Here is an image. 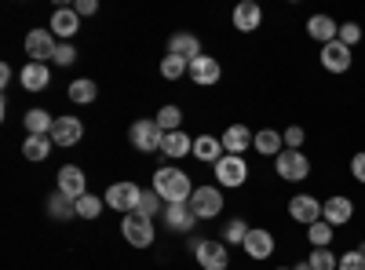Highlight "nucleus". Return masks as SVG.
Returning <instances> with one entry per match:
<instances>
[{
  "instance_id": "f257e3e1",
  "label": "nucleus",
  "mask_w": 365,
  "mask_h": 270,
  "mask_svg": "<svg viewBox=\"0 0 365 270\" xmlns=\"http://www.w3.org/2000/svg\"><path fill=\"white\" fill-rule=\"evenodd\" d=\"M154 190L161 194L165 204H187L194 197V183H190V175L187 172H179V168H158L154 172Z\"/></svg>"
},
{
  "instance_id": "f03ea898",
  "label": "nucleus",
  "mask_w": 365,
  "mask_h": 270,
  "mask_svg": "<svg viewBox=\"0 0 365 270\" xmlns=\"http://www.w3.org/2000/svg\"><path fill=\"white\" fill-rule=\"evenodd\" d=\"M120 234H125V242L132 249H150L154 245V219L143 216V212H128L125 219H120Z\"/></svg>"
},
{
  "instance_id": "7ed1b4c3",
  "label": "nucleus",
  "mask_w": 365,
  "mask_h": 270,
  "mask_svg": "<svg viewBox=\"0 0 365 270\" xmlns=\"http://www.w3.org/2000/svg\"><path fill=\"white\" fill-rule=\"evenodd\" d=\"M274 172H278L285 183H303V179L311 175V157L303 154V150H282V154L274 157Z\"/></svg>"
},
{
  "instance_id": "20e7f679",
  "label": "nucleus",
  "mask_w": 365,
  "mask_h": 270,
  "mask_svg": "<svg viewBox=\"0 0 365 270\" xmlns=\"http://www.w3.org/2000/svg\"><path fill=\"white\" fill-rule=\"evenodd\" d=\"M187 204L194 208L197 219H216V216L223 212V204H227V201H223V187H197Z\"/></svg>"
},
{
  "instance_id": "39448f33",
  "label": "nucleus",
  "mask_w": 365,
  "mask_h": 270,
  "mask_svg": "<svg viewBox=\"0 0 365 270\" xmlns=\"http://www.w3.org/2000/svg\"><path fill=\"white\" fill-rule=\"evenodd\" d=\"M212 168H216V187H227V190L241 187V183L249 179V165H245V157H234V154H223Z\"/></svg>"
},
{
  "instance_id": "423d86ee",
  "label": "nucleus",
  "mask_w": 365,
  "mask_h": 270,
  "mask_svg": "<svg viewBox=\"0 0 365 270\" xmlns=\"http://www.w3.org/2000/svg\"><path fill=\"white\" fill-rule=\"evenodd\" d=\"M190 252L197 256V263L205 266V270H227L230 266V249L223 245V242H190Z\"/></svg>"
},
{
  "instance_id": "0eeeda50",
  "label": "nucleus",
  "mask_w": 365,
  "mask_h": 270,
  "mask_svg": "<svg viewBox=\"0 0 365 270\" xmlns=\"http://www.w3.org/2000/svg\"><path fill=\"white\" fill-rule=\"evenodd\" d=\"M58 51V41L51 29H29L26 33V55H29V63H44L48 66V58H55Z\"/></svg>"
},
{
  "instance_id": "6e6552de",
  "label": "nucleus",
  "mask_w": 365,
  "mask_h": 270,
  "mask_svg": "<svg viewBox=\"0 0 365 270\" xmlns=\"http://www.w3.org/2000/svg\"><path fill=\"white\" fill-rule=\"evenodd\" d=\"M139 194H143V190H139L135 183H113V187H106L103 197H106V204L113 208V212H125V216H128V212H135Z\"/></svg>"
},
{
  "instance_id": "1a4fd4ad",
  "label": "nucleus",
  "mask_w": 365,
  "mask_h": 270,
  "mask_svg": "<svg viewBox=\"0 0 365 270\" xmlns=\"http://www.w3.org/2000/svg\"><path fill=\"white\" fill-rule=\"evenodd\" d=\"M128 139H132V146H135V150L150 154V150H161L165 132L158 128V121H135V125L128 128Z\"/></svg>"
},
{
  "instance_id": "9d476101",
  "label": "nucleus",
  "mask_w": 365,
  "mask_h": 270,
  "mask_svg": "<svg viewBox=\"0 0 365 270\" xmlns=\"http://www.w3.org/2000/svg\"><path fill=\"white\" fill-rule=\"evenodd\" d=\"M289 216H292L296 223H303V227H314V223L322 219V201H318L314 194H296V197L289 201Z\"/></svg>"
},
{
  "instance_id": "9b49d317",
  "label": "nucleus",
  "mask_w": 365,
  "mask_h": 270,
  "mask_svg": "<svg viewBox=\"0 0 365 270\" xmlns=\"http://www.w3.org/2000/svg\"><path fill=\"white\" fill-rule=\"evenodd\" d=\"M351 216H354V201H351V197L336 194V197L322 201V219H325L329 227H347Z\"/></svg>"
},
{
  "instance_id": "f8f14e48",
  "label": "nucleus",
  "mask_w": 365,
  "mask_h": 270,
  "mask_svg": "<svg viewBox=\"0 0 365 270\" xmlns=\"http://www.w3.org/2000/svg\"><path fill=\"white\" fill-rule=\"evenodd\" d=\"M81 139H84L81 117H55V128H51V142L55 146H77Z\"/></svg>"
},
{
  "instance_id": "ddd939ff",
  "label": "nucleus",
  "mask_w": 365,
  "mask_h": 270,
  "mask_svg": "<svg viewBox=\"0 0 365 270\" xmlns=\"http://www.w3.org/2000/svg\"><path fill=\"white\" fill-rule=\"evenodd\" d=\"M58 194H66L70 201H81L84 194H88V187H84V172L77 168V165H63L58 168V187H55Z\"/></svg>"
},
{
  "instance_id": "4468645a",
  "label": "nucleus",
  "mask_w": 365,
  "mask_h": 270,
  "mask_svg": "<svg viewBox=\"0 0 365 270\" xmlns=\"http://www.w3.org/2000/svg\"><path fill=\"white\" fill-rule=\"evenodd\" d=\"M241 249H245V256L256 259V263H259V259H270V256H274V234L263 230V227H252Z\"/></svg>"
},
{
  "instance_id": "2eb2a0df",
  "label": "nucleus",
  "mask_w": 365,
  "mask_h": 270,
  "mask_svg": "<svg viewBox=\"0 0 365 270\" xmlns=\"http://www.w3.org/2000/svg\"><path fill=\"white\" fill-rule=\"evenodd\" d=\"M230 19H234V29H237V33H256L259 22H263V8L256 4V0H241Z\"/></svg>"
},
{
  "instance_id": "dca6fc26",
  "label": "nucleus",
  "mask_w": 365,
  "mask_h": 270,
  "mask_svg": "<svg viewBox=\"0 0 365 270\" xmlns=\"http://www.w3.org/2000/svg\"><path fill=\"white\" fill-rule=\"evenodd\" d=\"M307 37L325 48V44H332V41L340 37V22L332 19V15H311L307 19Z\"/></svg>"
},
{
  "instance_id": "f3484780",
  "label": "nucleus",
  "mask_w": 365,
  "mask_h": 270,
  "mask_svg": "<svg viewBox=\"0 0 365 270\" xmlns=\"http://www.w3.org/2000/svg\"><path fill=\"white\" fill-rule=\"evenodd\" d=\"M161 216H165L168 230H175V234H190V230L197 227V216H194L190 204H165Z\"/></svg>"
},
{
  "instance_id": "a211bd4d",
  "label": "nucleus",
  "mask_w": 365,
  "mask_h": 270,
  "mask_svg": "<svg viewBox=\"0 0 365 270\" xmlns=\"http://www.w3.org/2000/svg\"><path fill=\"white\" fill-rule=\"evenodd\" d=\"M220 142H223V150L227 154H234V157H241L245 150H252V142H256V135L245 128V125H230L223 135H220Z\"/></svg>"
},
{
  "instance_id": "6ab92c4d",
  "label": "nucleus",
  "mask_w": 365,
  "mask_h": 270,
  "mask_svg": "<svg viewBox=\"0 0 365 270\" xmlns=\"http://www.w3.org/2000/svg\"><path fill=\"white\" fill-rule=\"evenodd\" d=\"M322 66H325L329 73H347V70H351V48L340 44V41L325 44V48H322Z\"/></svg>"
},
{
  "instance_id": "aec40b11",
  "label": "nucleus",
  "mask_w": 365,
  "mask_h": 270,
  "mask_svg": "<svg viewBox=\"0 0 365 270\" xmlns=\"http://www.w3.org/2000/svg\"><path fill=\"white\" fill-rule=\"evenodd\" d=\"M223 77V70H220V63L212 55H201V58H194L190 63V81L197 84V88H208V84H216Z\"/></svg>"
},
{
  "instance_id": "412c9836",
  "label": "nucleus",
  "mask_w": 365,
  "mask_h": 270,
  "mask_svg": "<svg viewBox=\"0 0 365 270\" xmlns=\"http://www.w3.org/2000/svg\"><path fill=\"white\" fill-rule=\"evenodd\" d=\"M77 29H81V15H77L73 8H58V11L51 15V33H55L58 41H73Z\"/></svg>"
},
{
  "instance_id": "4be33fe9",
  "label": "nucleus",
  "mask_w": 365,
  "mask_h": 270,
  "mask_svg": "<svg viewBox=\"0 0 365 270\" xmlns=\"http://www.w3.org/2000/svg\"><path fill=\"white\" fill-rule=\"evenodd\" d=\"M168 55H179V58H187V63H194V58H201V41L194 33H172L168 37Z\"/></svg>"
},
{
  "instance_id": "5701e85b",
  "label": "nucleus",
  "mask_w": 365,
  "mask_h": 270,
  "mask_svg": "<svg viewBox=\"0 0 365 270\" xmlns=\"http://www.w3.org/2000/svg\"><path fill=\"white\" fill-rule=\"evenodd\" d=\"M19 81H22L26 92H44V88L51 84V70L44 63H26L22 73H19Z\"/></svg>"
},
{
  "instance_id": "b1692460",
  "label": "nucleus",
  "mask_w": 365,
  "mask_h": 270,
  "mask_svg": "<svg viewBox=\"0 0 365 270\" xmlns=\"http://www.w3.org/2000/svg\"><path fill=\"white\" fill-rule=\"evenodd\" d=\"M161 154L172 157V161L187 157V154H194V139H190L187 132H168V135L161 139Z\"/></svg>"
},
{
  "instance_id": "393cba45",
  "label": "nucleus",
  "mask_w": 365,
  "mask_h": 270,
  "mask_svg": "<svg viewBox=\"0 0 365 270\" xmlns=\"http://www.w3.org/2000/svg\"><path fill=\"white\" fill-rule=\"evenodd\" d=\"M252 150H256V154H263V157H278L282 150H285V139H282V132H274V128H259Z\"/></svg>"
},
{
  "instance_id": "a878e982",
  "label": "nucleus",
  "mask_w": 365,
  "mask_h": 270,
  "mask_svg": "<svg viewBox=\"0 0 365 270\" xmlns=\"http://www.w3.org/2000/svg\"><path fill=\"white\" fill-rule=\"evenodd\" d=\"M223 154H227V150H223V142H220L216 135H197V139H194V157H197V161L216 165Z\"/></svg>"
},
{
  "instance_id": "bb28decb",
  "label": "nucleus",
  "mask_w": 365,
  "mask_h": 270,
  "mask_svg": "<svg viewBox=\"0 0 365 270\" xmlns=\"http://www.w3.org/2000/svg\"><path fill=\"white\" fill-rule=\"evenodd\" d=\"M51 146H55L51 135H26V142H22V157L37 165V161H44V157L51 154Z\"/></svg>"
},
{
  "instance_id": "cd10ccee",
  "label": "nucleus",
  "mask_w": 365,
  "mask_h": 270,
  "mask_svg": "<svg viewBox=\"0 0 365 270\" xmlns=\"http://www.w3.org/2000/svg\"><path fill=\"white\" fill-rule=\"evenodd\" d=\"M22 121H26L29 135H51V128H55V117H51L48 110H41V106H37V110H29Z\"/></svg>"
},
{
  "instance_id": "c85d7f7f",
  "label": "nucleus",
  "mask_w": 365,
  "mask_h": 270,
  "mask_svg": "<svg viewBox=\"0 0 365 270\" xmlns=\"http://www.w3.org/2000/svg\"><path fill=\"white\" fill-rule=\"evenodd\" d=\"M48 216H51V219H73V216H77V201H70L66 194L55 190V194L48 197Z\"/></svg>"
},
{
  "instance_id": "c756f323",
  "label": "nucleus",
  "mask_w": 365,
  "mask_h": 270,
  "mask_svg": "<svg viewBox=\"0 0 365 270\" xmlns=\"http://www.w3.org/2000/svg\"><path fill=\"white\" fill-rule=\"evenodd\" d=\"M70 99H73L77 106H88V103H96V99H99V88H96V81H88V77L73 81V84H70Z\"/></svg>"
},
{
  "instance_id": "7c9ffc66",
  "label": "nucleus",
  "mask_w": 365,
  "mask_h": 270,
  "mask_svg": "<svg viewBox=\"0 0 365 270\" xmlns=\"http://www.w3.org/2000/svg\"><path fill=\"white\" fill-rule=\"evenodd\" d=\"M332 237H336V227H329L325 219H318L314 227H307V242H311V249H329V245H332Z\"/></svg>"
},
{
  "instance_id": "2f4dec72",
  "label": "nucleus",
  "mask_w": 365,
  "mask_h": 270,
  "mask_svg": "<svg viewBox=\"0 0 365 270\" xmlns=\"http://www.w3.org/2000/svg\"><path fill=\"white\" fill-rule=\"evenodd\" d=\"M103 208H106V197L84 194V197L77 201V216H81V219H99V216H103Z\"/></svg>"
},
{
  "instance_id": "473e14b6",
  "label": "nucleus",
  "mask_w": 365,
  "mask_h": 270,
  "mask_svg": "<svg viewBox=\"0 0 365 270\" xmlns=\"http://www.w3.org/2000/svg\"><path fill=\"white\" fill-rule=\"evenodd\" d=\"M249 230H252V227H249L245 219H241V216H234V219L227 223V230H223V234H227V237H223V245H227V249H230V245H245Z\"/></svg>"
},
{
  "instance_id": "72a5a7b5",
  "label": "nucleus",
  "mask_w": 365,
  "mask_h": 270,
  "mask_svg": "<svg viewBox=\"0 0 365 270\" xmlns=\"http://www.w3.org/2000/svg\"><path fill=\"white\" fill-rule=\"evenodd\" d=\"M135 212H143V216H150V219H154L158 212H165L161 194H158V190H143V194H139V204H135Z\"/></svg>"
},
{
  "instance_id": "f704fd0d",
  "label": "nucleus",
  "mask_w": 365,
  "mask_h": 270,
  "mask_svg": "<svg viewBox=\"0 0 365 270\" xmlns=\"http://www.w3.org/2000/svg\"><path fill=\"white\" fill-rule=\"evenodd\" d=\"M182 73H190L187 58H179V55H165V58H161V77H165V81H179Z\"/></svg>"
},
{
  "instance_id": "c9c22d12",
  "label": "nucleus",
  "mask_w": 365,
  "mask_h": 270,
  "mask_svg": "<svg viewBox=\"0 0 365 270\" xmlns=\"http://www.w3.org/2000/svg\"><path fill=\"white\" fill-rule=\"evenodd\" d=\"M154 121H158V128L168 135V132H179V121H182V110L179 106H161L158 110V117H154Z\"/></svg>"
},
{
  "instance_id": "e433bc0d",
  "label": "nucleus",
  "mask_w": 365,
  "mask_h": 270,
  "mask_svg": "<svg viewBox=\"0 0 365 270\" xmlns=\"http://www.w3.org/2000/svg\"><path fill=\"white\" fill-rule=\"evenodd\" d=\"M314 270H336L340 266V256L332 249H311V259H307Z\"/></svg>"
},
{
  "instance_id": "4c0bfd02",
  "label": "nucleus",
  "mask_w": 365,
  "mask_h": 270,
  "mask_svg": "<svg viewBox=\"0 0 365 270\" xmlns=\"http://www.w3.org/2000/svg\"><path fill=\"white\" fill-rule=\"evenodd\" d=\"M336 41H340V44H347V48H354V44L361 41V26H358V22H344Z\"/></svg>"
},
{
  "instance_id": "58836bf2",
  "label": "nucleus",
  "mask_w": 365,
  "mask_h": 270,
  "mask_svg": "<svg viewBox=\"0 0 365 270\" xmlns=\"http://www.w3.org/2000/svg\"><path fill=\"white\" fill-rule=\"evenodd\" d=\"M55 63L58 66H73L77 63V48L70 41H58V51H55Z\"/></svg>"
},
{
  "instance_id": "ea45409f",
  "label": "nucleus",
  "mask_w": 365,
  "mask_h": 270,
  "mask_svg": "<svg viewBox=\"0 0 365 270\" xmlns=\"http://www.w3.org/2000/svg\"><path fill=\"white\" fill-rule=\"evenodd\" d=\"M282 139H285V150H299V146H303V139H307V132H303L299 125H289Z\"/></svg>"
},
{
  "instance_id": "a19ab883",
  "label": "nucleus",
  "mask_w": 365,
  "mask_h": 270,
  "mask_svg": "<svg viewBox=\"0 0 365 270\" xmlns=\"http://www.w3.org/2000/svg\"><path fill=\"white\" fill-rule=\"evenodd\" d=\"M336 270H365V256H361L358 249H354V252H344Z\"/></svg>"
},
{
  "instance_id": "79ce46f5",
  "label": "nucleus",
  "mask_w": 365,
  "mask_h": 270,
  "mask_svg": "<svg viewBox=\"0 0 365 270\" xmlns=\"http://www.w3.org/2000/svg\"><path fill=\"white\" fill-rule=\"evenodd\" d=\"M351 175L358 179V183H365V150L351 157Z\"/></svg>"
},
{
  "instance_id": "37998d69",
  "label": "nucleus",
  "mask_w": 365,
  "mask_h": 270,
  "mask_svg": "<svg viewBox=\"0 0 365 270\" xmlns=\"http://www.w3.org/2000/svg\"><path fill=\"white\" fill-rule=\"evenodd\" d=\"M73 11H77L81 19H88V15H96V11H99V4H96V0H77Z\"/></svg>"
},
{
  "instance_id": "c03bdc74",
  "label": "nucleus",
  "mask_w": 365,
  "mask_h": 270,
  "mask_svg": "<svg viewBox=\"0 0 365 270\" xmlns=\"http://www.w3.org/2000/svg\"><path fill=\"white\" fill-rule=\"evenodd\" d=\"M11 77H15V73H11V66L4 63V66H0V84H11Z\"/></svg>"
},
{
  "instance_id": "a18cd8bd",
  "label": "nucleus",
  "mask_w": 365,
  "mask_h": 270,
  "mask_svg": "<svg viewBox=\"0 0 365 270\" xmlns=\"http://www.w3.org/2000/svg\"><path fill=\"white\" fill-rule=\"evenodd\" d=\"M292 270H314V266H311V263H307V259H303V263H296V266H292Z\"/></svg>"
},
{
  "instance_id": "49530a36",
  "label": "nucleus",
  "mask_w": 365,
  "mask_h": 270,
  "mask_svg": "<svg viewBox=\"0 0 365 270\" xmlns=\"http://www.w3.org/2000/svg\"><path fill=\"white\" fill-rule=\"evenodd\" d=\"M274 270H292V266H274Z\"/></svg>"
}]
</instances>
